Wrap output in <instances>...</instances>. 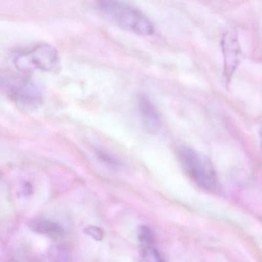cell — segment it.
<instances>
[{"instance_id": "cell-1", "label": "cell", "mask_w": 262, "mask_h": 262, "mask_svg": "<svg viewBox=\"0 0 262 262\" xmlns=\"http://www.w3.org/2000/svg\"><path fill=\"white\" fill-rule=\"evenodd\" d=\"M96 8L116 25L141 36H151L155 28L151 21L136 7L120 1H99Z\"/></svg>"}, {"instance_id": "cell-2", "label": "cell", "mask_w": 262, "mask_h": 262, "mask_svg": "<svg viewBox=\"0 0 262 262\" xmlns=\"http://www.w3.org/2000/svg\"><path fill=\"white\" fill-rule=\"evenodd\" d=\"M178 156L185 172L202 188L211 190L217 186V178L211 161L195 149L182 146Z\"/></svg>"}, {"instance_id": "cell-3", "label": "cell", "mask_w": 262, "mask_h": 262, "mask_svg": "<svg viewBox=\"0 0 262 262\" xmlns=\"http://www.w3.org/2000/svg\"><path fill=\"white\" fill-rule=\"evenodd\" d=\"M3 87L7 96L17 105L27 110H34L42 103L40 90L34 81L23 75L3 76Z\"/></svg>"}, {"instance_id": "cell-4", "label": "cell", "mask_w": 262, "mask_h": 262, "mask_svg": "<svg viewBox=\"0 0 262 262\" xmlns=\"http://www.w3.org/2000/svg\"><path fill=\"white\" fill-rule=\"evenodd\" d=\"M14 65L24 74L36 70L54 72L59 67V54L50 44H39L32 50L18 54L15 57Z\"/></svg>"}, {"instance_id": "cell-5", "label": "cell", "mask_w": 262, "mask_h": 262, "mask_svg": "<svg viewBox=\"0 0 262 262\" xmlns=\"http://www.w3.org/2000/svg\"><path fill=\"white\" fill-rule=\"evenodd\" d=\"M224 54V76L229 80L241 59V49L237 36L232 33H227L222 40Z\"/></svg>"}, {"instance_id": "cell-6", "label": "cell", "mask_w": 262, "mask_h": 262, "mask_svg": "<svg viewBox=\"0 0 262 262\" xmlns=\"http://www.w3.org/2000/svg\"><path fill=\"white\" fill-rule=\"evenodd\" d=\"M137 108L142 123L150 133H156L161 127L159 112L148 96L140 94L137 98Z\"/></svg>"}, {"instance_id": "cell-7", "label": "cell", "mask_w": 262, "mask_h": 262, "mask_svg": "<svg viewBox=\"0 0 262 262\" xmlns=\"http://www.w3.org/2000/svg\"><path fill=\"white\" fill-rule=\"evenodd\" d=\"M29 228L33 232L57 239L63 236L64 230L59 224L45 219H36L30 221Z\"/></svg>"}, {"instance_id": "cell-8", "label": "cell", "mask_w": 262, "mask_h": 262, "mask_svg": "<svg viewBox=\"0 0 262 262\" xmlns=\"http://www.w3.org/2000/svg\"><path fill=\"white\" fill-rule=\"evenodd\" d=\"M138 239L143 245L144 248H146V247H151L152 245L154 242V235L148 227L142 225L138 229Z\"/></svg>"}, {"instance_id": "cell-9", "label": "cell", "mask_w": 262, "mask_h": 262, "mask_svg": "<svg viewBox=\"0 0 262 262\" xmlns=\"http://www.w3.org/2000/svg\"><path fill=\"white\" fill-rule=\"evenodd\" d=\"M140 262H163V260L157 250L151 246L143 248Z\"/></svg>"}, {"instance_id": "cell-10", "label": "cell", "mask_w": 262, "mask_h": 262, "mask_svg": "<svg viewBox=\"0 0 262 262\" xmlns=\"http://www.w3.org/2000/svg\"><path fill=\"white\" fill-rule=\"evenodd\" d=\"M85 232L96 241H102L104 237L103 230L94 225H90L85 228Z\"/></svg>"}, {"instance_id": "cell-11", "label": "cell", "mask_w": 262, "mask_h": 262, "mask_svg": "<svg viewBox=\"0 0 262 262\" xmlns=\"http://www.w3.org/2000/svg\"><path fill=\"white\" fill-rule=\"evenodd\" d=\"M97 156L98 158L101 161H102L104 163L108 164V165H111V166H117L118 162L116 161V159L113 157L111 155L107 153L106 151H103V150H98Z\"/></svg>"}, {"instance_id": "cell-12", "label": "cell", "mask_w": 262, "mask_h": 262, "mask_svg": "<svg viewBox=\"0 0 262 262\" xmlns=\"http://www.w3.org/2000/svg\"><path fill=\"white\" fill-rule=\"evenodd\" d=\"M260 148H261V151H262V129L261 132H260Z\"/></svg>"}]
</instances>
